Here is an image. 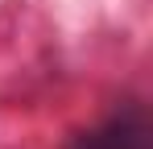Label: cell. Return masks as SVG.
Instances as JSON below:
<instances>
[{
    "label": "cell",
    "instance_id": "cell-1",
    "mask_svg": "<svg viewBox=\"0 0 153 149\" xmlns=\"http://www.w3.org/2000/svg\"><path fill=\"white\" fill-rule=\"evenodd\" d=\"M75 149H149V128L141 120V112H120L108 124L83 133Z\"/></svg>",
    "mask_w": 153,
    "mask_h": 149
}]
</instances>
